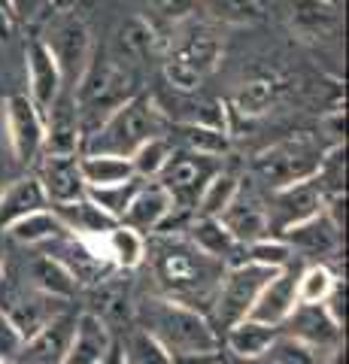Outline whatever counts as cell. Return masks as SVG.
Returning <instances> with one entry per match:
<instances>
[{
  "label": "cell",
  "instance_id": "cell-51",
  "mask_svg": "<svg viewBox=\"0 0 349 364\" xmlns=\"http://www.w3.org/2000/svg\"><path fill=\"white\" fill-rule=\"evenodd\" d=\"M64 4H73V0H55V6H64Z\"/></svg>",
  "mask_w": 349,
  "mask_h": 364
},
{
  "label": "cell",
  "instance_id": "cell-54",
  "mask_svg": "<svg viewBox=\"0 0 349 364\" xmlns=\"http://www.w3.org/2000/svg\"><path fill=\"white\" fill-rule=\"evenodd\" d=\"M9 364H25V361H9Z\"/></svg>",
  "mask_w": 349,
  "mask_h": 364
},
{
  "label": "cell",
  "instance_id": "cell-32",
  "mask_svg": "<svg viewBox=\"0 0 349 364\" xmlns=\"http://www.w3.org/2000/svg\"><path fill=\"white\" fill-rule=\"evenodd\" d=\"M337 361H340V352L313 349L283 331L276 334V340L267 349V355L262 358V364H337Z\"/></svg>",
  "mask_w": 349,
  "mask_h": 364
},
{
  "label": "cell",
  "instance_id": "cell-18",
  "mask_svg": "<svg viewBox=\"0 0 349 364\" xmlns=\"http://www.w3.org/2000/svg\"><path fill=\"white\" fill-rule=\"evenodd\" d=\"M173 213H176V207H173V198L167 195V188L155 179H146L137 188V195L131 198L128 210L119 222L134 228V231L143 237H149L155 231H161V228L173 219Z\"/></svg>",
  "mask_w": 349,
  "mask_h": 364
},
{
  "label": "cell",
  "instance_id": "cell-11",
  "mask_svg": "<svg viewBox=\"0 0 349 364\" xmlns=\"http://www.w3.org/2000/svg\"><path fill=\"white\" fill-rule=\"evenodd\" d=\"M6 116V134H9V149H13L16 161L33 167V161L43 155V112L33 107L28 95H9L4 104Z\"/></svg>",
  "mask_w": 349,
  "mask_h": 364
},
{
  "label": "cell",
  "instance_id": "cell-37",
  "mask_svg": "<svg viewBox=\"0 0 349 364\" xmlns=\"http://www.w3.org/2000/svg\"><path fill=\"white\" fill-rule=\"evenodd\" d=\"M143 182L146 179L131 176L125 182H112V186H92V188H85V198L92 200V203H97V207L104 210L107 215H112V219L119 222L122 215H125L131 198L137 195V188L143 186Z\"/></svg>",
  "mask_w": 349,
  "mask_h": 364
},
{
  "label": "cell",
  "instance_id": "cell-33",
  "mask_svg": "<svg viewBox=\"0 0 349 364\" xmlns=\"http://www.w3.org/2000/svg\"><path fill=\"white\" fill-rule=\"evenodd\" d=\"M80 170H82L85 188H92V186H112V182H125V179L134 176L128 158L107 155V152H82L80 155Z\"/></svg>",
  "mask_w": 349,
  "mask_h": 364
},
{
  "label": "cell",
  "instance_id": "cell-8",
  "mask_svg": "<svg viewBox=\"0 0 349 364\" xmlns=\"http://www.w3.org/2000/svg\"><path fill=\"white\" fill-rule=\"evenodd\" d=\"M222 167V158L216 155H200V152H188L173 146L167 164L161 167V173L155 176V182H161L167 188V195L173 198L176 213H195V203L200 198V191L210 182V176Z\"/></svg>",
  "mask_w": 349,
  "mask_h": 364
},
{
  "label": "cell",
  "instance_id": "cell-20",
  "mask_svg": "<svg viewBox=\"0 0 349 364\" xmlns=\"http://www.w3.org/2000/svg\"><path fill=\"white\" fill-rule=\"evenodd\" d=\"M276 334H279L276 325H264V322H258V318L246 316V318H240V322L225 328V331L219 334V340H222L225 352H228L234 361L252 364V361H262L267 355V349L276 340Z\"/></svg>",
  "mask_w": 349,
  "mask_h": 364
},
{
  "label": "cell",
  "instance_id": "cell-9",
  "mask_svg": "<svg viewBox=\"0 0 349 364\" xmlns=\"http://www.w3.org/2000/svg\"><path fill=\"white\" fill-rule=\"evenodd\" d=\"M40 252L52 255L58 264L76 279V286H100V282L112 279L116 264L107 255H97L88 246L85 237H76L70 231H61L58 237H52L49 243L40 246Z\"/></svg>",
  "mask_w": 349,
  "mask_h": 364
},
{
  "label": "cell",
  "instance_id": "cell-50",
  "mask_svg": "<svg viewBox=\"0 0 349 364\" xmlns=\"http://www.w3.org/2000/svg\"><path fill=\"white\" fill-rule=\"evenodd\" d=\"M100 364H119V346H116V349H112V352H109V355H107L104 361H100Z\"/></svg>",
  "mask_w": 349,
  "mask_h": 364
},
{
  "label": "cell",
  "instance_id": "cell-24",
  "mask_svg": "<svg viewBox=\"0 0 349 364\" xmlns=\"http://www.w3.org/2000/svg\"><path fill=\"white\" fill-rule=\"evenodd\" d=\"M186 237L191 243H195L198 249H204L207 255L219 258L225 267L228 264H237V261L246 258V246L237 243L234 237L228 234V228H225L219 219H207V215H195L188 225Z\"/></svg>",
  "mask_w": 349,
  "mask_h": 364
},
{
  "label": "cell",
  "instance_id": "cell-25",
  "mask_svg": "<svg viewBox=\"0 0 349 364\" xmlns=\"http://www.w3.org/2000/svg\"><path fill=\"white\" fill-rule=\"evenodd\" d=\"M43 207H49V200L43 195L37 176L28 173V176L13 179L9 186H4V191H0V231H6V228L13 222H18L21 215L37 213Z\"/></svg>",
  "mask_w": 349,
  "mask_h": 364
},
{
  "label": "cell",
  "instance_id": "cell-6",
  "mask_svg": "<svg viewBox=\"0 0 349 364\" xmlns=\"http://www.w3.org/2000/svg\"><path fill=\"white\" fill-rule=\"evenodd\" d=\"M274 267L255 264V261H237V264H228L222 273L216 301L210 306V322L216 325V331L222 334L228 325L240 322V318L249 316L252 304L258 298V291L264 289V282L274 277Z\"/></svg>",
  "mask_w": 349,
  "mask_h": 364
},
{
  "label": "cell",
  "instance_id": "cell-7",
  "mask_svg": "<svg viewBox=\"0 0 349 364\" xmlns=\"http://www.w3.org/2000/svg\"><path fill=\"white\" fill-rule=\"evenodd\" d=\"M40 40L46 43V49L52 52V58L64 76V85H73L95 52L92 31H88L85 18L76 16L73 9H55V13L43 21Z\"/></svg>",
  "mask_w": 349,
  "mask_h": 364
},
{
  "label": "cell",
  "instance_id": "cell-44",
  "mask_svg": "<svg viewBox=\"0 0 349 364\" xmlns=\"http://www.w3.org/2000/svg\"><path fill=\"white\" fill-rule=\"evenodd\" d=\"M13 6V21H21V25H43L55 9V0H9Z\"/></svg>",
  "mask_w": 349,
  "mask_h": 364
},
{
  "label": "cell",
  "instance_id": "cell-53",
  "mask_svg": "<svg viewBox=\"0 0 349 364\" xmlns=\"http://www.w3.org/2000/svg\"><path fill=\"white\" fill-rule=\"evenodd\" d=\"M222 364H240V361H228V358H225V361H222Z\"/></svg>",
  "mask_w": 349,
  "mask_h": 364
},
{
  "label": "cell",
  "instance_id": "cell-56",
  "mask_svg": "<svg viewBox=\"0 0 349 364\" xmlns=\"http://www.w3.org/2000/svg\"><path fill=\"white\" fill-rule=\"evenodd\" d=\"M119 364H122V358H119Z\"/></svg>",
  "mask_w": 349,
  "mask_h": 364
},
{
  "label": "cell",
  "instance_id": "cell-46",
  "mask_svg": "<svg viewBox=\"0 0 349 364\" xmlns=\"http://www.w3.org/2000/svg\"><path fill=\"white\" fill-rule=\"evenodd\" d=\"M152 13L159 18H167V21H188L191 16H195L198 9V0H149Z\"/></svg>",
  "mask_w": 349,
  "mask_h": 364
},
{
  "label": "cell",
  "instance_id": "cell-17",
  "mask_svg": "<svg viewBox=\"0 0 349 364\" xmlns=\"http://www.w3.org/2000/svg\"><path fill=\"white\" fill-rule=\"evenodd\" d=\"M25 67H28V97L33 100V107L40 112H46L55 100L61 97L64 85V76L55 64L52 52L46 49V43L40 37L28 40L25 46Z\"/></svg>",
  "mask_w": 349,
  "mask_h": 364
},
{
  "label": "cell",
  "instance_id": "cell-16",
  "mask_svg": "<svg viewBox=\"0 0 349 364\" xmlns=\"http://www.w3.org/2000/svg\"><path fill=\"white\" fill-rule=\"evenodd\" d=\"M219 222L228 228V234L237 243H243V246H249L255 240H264V237H270L267 200L258 198L252 188H243V182H240V188H237V195H234V200L222 210Z\"/></svg>",
  "mask_w": 349,
  "mask_h": 364
},
{
  "label": "cell",
  "instance_id": "cell-4",
  "mask_svg": "<svg viewBox=\"0 0 349 364\" xmlns=\"http://www.w3.org/2000/svg\"><path fill=\"white\" fill-rule=\"evenodd\" d=\"M137 316H140V328H146L171 355L222 349L219 331L210 322L207 313L195 310V306H186L179 301H171L164 294L146 298L137 306Z\"/></svg>",
  "mask_w": 349,
  "mask_h": 364
},
{
  "label": "cell",
  "instance_id": "cell-43",
  "mask_svg": "<svg viewBox=\"0 0 349 364\" xmlns=\"http://www.w3.org/2000/svg\"><path fill=\"white\" fill-rule=\"evenodd\" d=\"M164 79H167V85H171L173 91H179V95H195V91L204 85L207 76L200 73L191 61L179 58L176 52H171L164 58Z\"/></svg>",
  "mask_w": 349,
  "mask_h": 364
},
{
  "label": "cell",
  "instance_id": "cell-41",
  "mask_svg": "<svg viewBox=\"0 0 349 364\" xmlns=\"http://www.w3.org/2000/svg\"><path fill=\"white\" fill-rule=\"evenodd\" d=\"M198 6L222 25H255L262 18L258 0H198Z\"/></svg>",
  "mask_w": 349,
  "mask_h": 364
},
{
  "label": "cell",
  "instance_id": "cell-5",
  "mask_svg": "<svg viewBox=\"0 0 349 364\" xmlns=\"http://www.w3.org/2000/svg\"><path fill=\"white\" fill-rule=\"evenodd\" d=\"M328 146L331 143H319V136L310 131L291 134L286 140L267 146L264 152H258L252 170L258 173V179H264V186L270 191L283 188V186H291V182L316 176V167Z\"/></svg>",
  "mask_w": 349,
  "mask_h": 364
},
{
  "label": "cell",
  "instance_id": "cell-13",
  "mask_svg": "<svg viewBox=\"0 0 349 364\" xmlns=\"http://www.w3.org/2000/svg\"><path fill=\"white\" fill-rule=\"evenodd\" d=\"M279 331L322 352H340L343 325H337L322 304H295Z\"/></svg>",
  "mask_w": 349,
  "mask_h": 364
},
{
  "label": "cell",
  "instance_id": "cell-52",
  "mask_svg": "<svg viewBox=\"0 0 349 364\" xmlns=\"http://www.w3.org/2000/svg\"><path fill=\"white\" fill-rule=\"evenodd\" d=\"M6 31H9V28H4V25H0V33H4V37H6Z\"/></svg>",
  "mask_w": 349,
  "mask_h": 364
},
{
  "label": "cell",
  "instance_id": "cell-35",
  "mask_svg": "<svg viewBox=\"0 0 349 364\" xmlns=\"http://www.w3.org/2000/svg\"><path fill=\"white\" fill-rule=\"evenodd\" d=\"M119 358H122V364H171V352L146 331V328L134 325L125 334V343L119 346Z\"/></svg>",
  "mask_w": 349,
  "mask_h": 364
},
{
  "label": "cell",
  "instance_id": "cell-34",
  "mask_svg": "<svg viewBox=\"0 0 349 364\" xmlns=\"http://www.w3.org/2000/svg\"><path fill=\"white\" fill-rule=\"evenodd\" d=\"M237 188H240V176L234 173V170L219 167L216 173L210 176V182L204 186V191H200V198H198V203H195V215L219 219L222 210L234 200V195H237Z\"/></svg>",
  "mask_w": 349,
  "mask_h": 364
},
{
  "label": "cell",
  "instance_id": "cell-26",
  "mask_svg": "<svg viewBox=\"0 0 349 364\" xmlns=\"http://www.w3.org/2000/svg\"><path fill=\"white\" fill-rule=\"evenodd\" d=\"M49 207L55 210V215L61 219V225L67 231L76 234V237H104L107 231H112V228L119 225L112 215H107L88 198L70 200V203H49Z\"/></svg>",
  "mask_w": 349,
  "mask_h": 364
},
{
  "label": "cell",
  "instance_id": "cell-36",
  "mask_svg": "<svg viewBox=\"0 0 349 364\" xmlns=\"http://www.w3.org/2000/svg\"><path fill=\"white\" fill-rule=\"evenodd\" d=\"M279 97V85L276 79H252V82H243L234 95V109L240 112L246 119H255V116H264V112L276 104Z\"/></svg>",
  "mask_w": 349,
  "mask_h": 364
},
{
  "label": "cell",
  "instance_id": "cell-15",
  "mask_svg": "<svg viewBox=\"0 0 349 364\" xmlns=\"http://www.w3.org/2000/svg\"><path fill=\"white\" fill-rule=\"evenodd\" d=\"M112 349H116V340H112L109 322L95 310H85L73 318L70 343L61 364H100Z\"/></svg>",
  "mask_w": 349,
  "mask_h": 364
},
{
  "label": "cell",
  "instance_id": "cell-49",
  "mask_svg": "<svg viewBox=\"0 0 349 364\" xmlns=\"http://www.w3.org/2000/svg\"><path fill=\"white\" fill-rule=\"evenodd\" d=\"M0 25L13 28V6H9V0H0Z\"/></svg>",
  "mask_w": 349,
  "mask_h": 364
},
{
  "label": "cell",
  "instance_id": "cell-39",
  "mask_svg": "<svg viewBox=\"0 0 349 364\" xmlns=\"http://www.w3.org/2000/svg\"><path fill=\"white\" fill-rule=\"evenodd\" d=\"M171 152H173V140H171L167 134L152 136V140L140 143L137 149H134V152L128 155L134 176H140V179H155V176L161 173V167L167 164V158H171Z\"/></svg>",
  "mask_w": 349,
  "mask_h": 364
},
{
  "label": "cell",
  "instance_id": "cell-12",
  "mask_svg": "<svg viewBox=\"0 0 349 364\" xmlns=\"http://www.w3.org/2000/svg\"><path fill=\"white\" fill-rule=\"evenodd\" d=\"M80 155L82 152H43L33 161V176H37L49 203H70L85 198Z\"/></svg>",
  "mask_w": 349,
  "mask_h": 364
},
{
  "label": "cell",
  "instance_id": "cell-14",
  "mask_svg": "<svg viewBox=\"0 0 349 364\" xmlns=\"http://www.w3.org/2000/svg\"><path fill=\"white\" fill-rule=\"evenodd\" d=\"M301 264L304 261L295 258L291 264L279 267L274 277L264 282V289L258 291V298L249 310V318H258L264 325H283L286 316L295 310L298 304V277H301Z\"/></svg>",
  "mask_w": 349,
  "mask_h": 364
},
{
  "label": "cell",
  "instance_id": "cell-42",
  "mask_svg": "<svg viewBox=\"0 0 349 364\" xmlns=\"http://www.w3.org/2000/svg\"><path fill=\"white\" fill-rule=\"evenodd\" d=\"M246 261H255V264H264V267H286L295 261V252H291V246L283 240V237H264V240H255L246 246Z\"/></svg>",
  "mask_w": 349,
  "mask_h": 364
},
{
  "label": "cell",
  "instance_id": "cell-40",
  "mask_svg": "<svg viewBox=\"0 0 349 364\" xmlns=\"http://www.w3.org/2000/svg\"><path fill=\"white\" fill-rule=\"evenodd\" d=\"M337 282L334 270L322 261H310L301 264V277H298V304H322L328 298L331 286Z\"/></svg>",
  "mask_w": 349,
  "mask_h": 364
},
{
  "label": "cell",
  "instance_id": "cell-3",
  "mask_svg": "<svg viewBox=\"0 0 349 364\" xmlns=\"http://www.w3.org/2000/svg\"><path fill=\"white\" fill-rule=\"evenodd\" d=\"M167 131H171V119H167L164 107L149 91H137L85 136L82 152H107L128 158L140 143L161 136Z\"/></svg>",
  "mask_w": 349,
  "mask_h": 364
},
{
  "label": "cell",
  "instance_id": "cell-1",
  "mask_svg": "<svg viewBox=\"0 0 349 364\" xmlns=\"http://www.w3.org/2000/svg\"><path fill=\"white\" fill-rule=\"evenodd\" d=\"M143 261H149L152 277L164 298L195 306V310L210 316V306L216 301L225 273V264L219 258L198 249L188 237H171L167 231H159L146 237Z\"/></svg>",
  "mask_w": 349,
  "mask_h": 364
},
{
  "label": "cell",
  "instance_id": "cell-21",
  "mask_svg": "<svg viewBox=\"0 0 349 364\" xmlns=\"http://www.w3.org/2000/svg\"><path fill=\"white\" fill-rule=\"evenodd\" d=\"M43 152H82V128L73 95L61 91V97L43 112Z\"/></svg>",
  "mask_w": 349,
  "mask_h": 364
},
{
  "label": "cell",
  "instance_id": "cell-30",
  "mask_svg": "<svg viewBox=\"0 0 349 364\" xmlns=\"http://www.w3.org/2000/svg\"><path fill=\"white\" fill-rule=\"evenodd\" d=\"M119 46L131 58H155L164 52V37L149 18L134 16L119 28Z\"/></svg>",
  "mask_w": 349,
  "mask_h": 364
},
{
  "label": "cell",
  "instance_id": "cell-38",
  "mask_svg": "<svg viewBox=\"0 0 349 364\" xmlns=\"http://www.w3.org/2000/svg\"><path fill=\"white\" fill-rule=\"evenodd\" d=\"M179 58H186V61H191L198 67L204 76H210L213 70H216V64H219V58H222V43H219V37L213 31H204V28H198L191 37L179 46V49H173Z\"/></svg>",
  "mask_w": 349,
  "mask_h": 364
},
{
  "label": "cell",
  "instance_id": "cell-55",
  "mask_svg": "<svg viewBox=\"0 0 349 364\" xmlns=\"http://www.w3.org/2000/svg\"><path fill=\"white\" fill-rule=\"evenodd\" d=\"M0 264H4V255H0Z\"/></svg>",
  "mask_w": 349,
  "mask_h": 364
},
{
  "label": "cell",
  "instance_id": "cell-45",
  "mask_svg": "<svg viewBox=\"0 0 349 364\" xmlns=\"http://www.w3.org/2000/svg\"><path fill=\"white\" fill-rule=\"evenodd\" d=\"M21 346H25V334H21L18 328L9 322L6 313H0V364L18 361Z\"/></svg>",
  "mask_w": 349,
  "mask_h": 364
},
{
  "label": "cell",
  "instance_id": "cell-22",
  "mask_svg": "<svg viewBox=\"0 0 349 364\" xmlns=\"http://www.w3.org/2000/svg\"><path fill=\"white\" fill-rule=\"evenodd\" d=\"M286 18L301 40H328L340 28V13L331 0H286Z\"/></svg>",
  "mask_w": 349,
  "mask_h": 364
},
{
  "label": "cell",
  "instance_id": "cell-19",
  "mask_svg": "<svg viewBox=\"0 0 349 364\" xmlns=\"http://www.w3.org/2000/svg\"><path fill=\"white\" fill-rule=\"evenodd\" d=\"M279 237L291 246L295 258H316L319 261L322 255L337 252L340 237H343V228H337L328 215H325V210H319L316 215H310V219L291 225L289 231H283Z\"/></svg>",
  "mask_w": 349,
  "mask_h": 364
},
{
  "label": "cell",
  "instance_id": "cell-10",
  "mask_svg": "<svg viewBox=\"0 0 349 364\" xmlns=\"http://www.w3.org/2000/svg\"><path fill=\"white\" fill-rule=\"evenodd\" d=\"M325 207V191L316 182V176L291 182V186L274 188L267 198V219H270V234L279 237L310 215H316Z\"/></svg>",
  "mask_w": 349,
  "mask_h": 364
},
{
  "label": "cell",
  "instance_id": "cell-31",
  "mask_svg": "<svg viewBox=\"0 0 349 364\" xmlns=\"http://www.w3.org/2000/svg\"><path fill=\"white\" fill-rule=\"evenodd\" d=\"M104 246H107V258L116 264V270H134L146 258V237L122 222L104 234Z\"/></svg>",
  "mask_w": 349,
  "mask_h": 364
},
{
  "label": "cell",
  "instance_id": "cell-48",
  "mask_svg": "<svg viewBox=\"0 0 349 364\" xmlns=\"http://www.w3.org/2000/svg\"><path fill=\"white\" fill-rule=\"evenodd\" d=\"M222 349L213 352H183V355H171V364H222Z\"/></svg>",
  "mask_w": 349,
  "mask_h": 364
},
{
  "label": "cell",
  "instance_id": "cell-47",
  "mask_svg": "<svg viewBox=\"0 0 349 364\" xmlns=\"http://www.w3.org/2000/svg\"><path fill=\"white\" fill-rule=\"evenodd\" d=\"M322 306L328 310V316L334 318L337 325H343L346 322V282L337 277V282L331 286V291H328V298L322 301Z\"/></svg>",
  "mask_w": 349,
  "mask_h": 364
},
{
  "label": "cell",
  "instance_id": "cell-57",
  "mask_svg": "<svg viewBox=\"0 0 349 364\" xmlns=\"http://www.w3.org/2000/svg\"><path fill=\"white\" fill-rule=\"evenodd\" d=\"M258 4H262V0H258Z\"/></svg>",
  "mask_w": 349,
  "mask_h": 364
},
{
  "label": "cell",
  "instance_id": "cell-2",
  "mask_svg": "<svg viewBox=\"0 0 349 364\" xmlns=\"http://www.w3.org/2000/svg\"><path fill=\"white\" fill-rule=\"evenodd\" d=\"M137 91H140V85H137V76H134L131 67H125L119 58H112V55H107L104 49L95 46L85 70L73 82V104H76V116H80V128L85 131V136L92 134L112 109L137 95ZM85 136H82V143H85Z\"/></svg>",
  "mask_w": 349,
  "mask_h": 364
},
{
  "label": "cell",
  "instance_id": "cell-29",
  "mask_svg": "<svg viewBox=\"0 0 349 364\" xmlns=\"http://www.w3.org/2000/svg\"><path fill=\"white\" fill-rule=\"evenodd\" d=\"M61 231H67V228L61 225V219L55 215L52 207H43L37 213L21 215L18 222H13L6 228L9 240L18 243V246H25V249H40L43 243H49L52 237H58Z\"/></svg>",
  "mask_w": 349,
  "mask_h": 364
},
{
  "label": "cell",
  "instance_id": "cell-23",
  "mask_svg": "<svg viewBox=\"0 0 349 364\" xmlns=\"http://www.w3.org/2000/svg\"><path fill=\"white\" fill-rule=\"evenodd\" d=\"M73 313H61L55 316L49 325H43L40 331H33L25 346H21L18 361L25 364H61L67 343H70V331H73Z\"/></svg>",
  "mask_w": 349,
  "mask_h": 364
},
{
  "label": "cell",
  "instance_id": "cell-27",
  "mask_svg": "<svg viewBox=\"0 0 349 364\" xmlns=\"http://www.w3.org/2000/svg\"><path fill=\"white\" fill-rule=\"evenodd\" d=\"M25 279L33 289L46 291V294H52V298H61V301H70L73 294L80 291V286H76V279L70 277V273H67L52 255L40 252V249H33L31 258H28Z\"/></svg>",
  "mask_w": 349,
  "mask_h": 364
},
{
  "label": "cell",
  "instance_id": "cell-28",
  "mask_svg": "<svg viewBox=\"0 0 349 364\" xmlns=\"http://www.w3.org/2000/svg\"><path fill=\"white\" fill-rule=\"evenodd\" d=\"M167 136L173 140V146L188 152H200V155H216L222 158L228 152V131L216 128V124H204V122H179L171 124Z\"/></svg>",
  "mask_w": 349,
  "mask_h": 364
}]
</instances>
